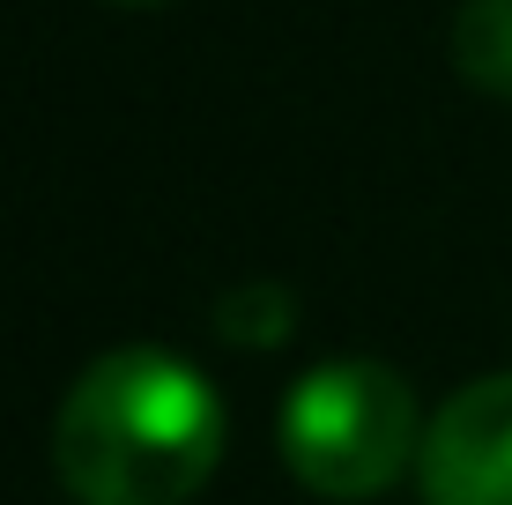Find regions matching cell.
<instances>
[{
	"label": "cell",
	"instance_id": "6da1fadb",
	"mask_svg": "<svg viewBox=\"0 0 512 505\" xmlns=\"http://www.w3.org/2000/svg\"><path fill=\"white\" fill-rule=\"evenodd\" d=\"M223 461V402L186 357L127 342L82 364L52 416V468L75 505H186Z\"/></svg>",
	"mask_w": 512,
	"mask_h": 505
},
{
	"label": "cell",
	"instance_id": "7a4b0ae2",
	"mask_svg": "<svg viewBox=\"0 0 512 505\" xmlns=\"http://www.w3.org/2000/svg\"><path fill=\"white\" fill-rule=\"evenodd\" d=\"M275 439H282L290 476L312 498L364 505V498L394 491L401 468H416V454H423L416 387L372 357L320 364V372H305L290 387Z\"/></svg>",
	"mask_w": 512,
	"mask_h": 505
},
{
	"label": "cell",
	"instance_id": "3957f363",
	"mask_svg": "<svg viewBox=\"0 0 512 505\" xmlns=\"http://www.w3.org/2000/svg\"><path fill=\"white\" fill-rule=\"evenodd\" d=\"M416 491L423 505H512V372L468 379L423 424Z\"/></svg>",
	"mask_w": 512,
	"mask_h": 505
},
{
	"label": "cell",
	"instance_id": "277c9868",
	"mask_svg": "<svg viewBox=\"0 0 512 505\" xmlns=\"http://www.w3.org/2000/svg\"><path fill=\"white\" fill-rule=\"evenodd\" d=\"M446 45H453V67H461L468 90L512 104V0H461Z\"/></svg>",
	"mask_w": 512,
	"mask_h": 505
},
{
	"label": "cell",
	"instance_id": "5b68a950",
	"mask_svg": "<svg viewBox=\"0 0 512 505\" xmlns=\"http://www.w3.org/2000/svg\"><path fill=\"white\" fill-rule=\"evenodd\" d=\"M216 327H223V342H238V350H275V342L297 327V305H290L282 283H238V290L216 298Z\"/></svg>",
	"mask_w": 512,
	"mask_h": 505
},
{
	"label": "cell",
	"instance_id": "8992f818",
	"mask_svg": "<svg viewBox=\"0 0 512 505\" xmlns=\"http://www.w3.org/2000/svg\"><path fill=\"white\" fill-rule=\"evenodd\" d=\"M119 8H149V0H119Z\"/></svg>",
	"mask_w": 512,
	"mask_h": 505
}]
</instances>
